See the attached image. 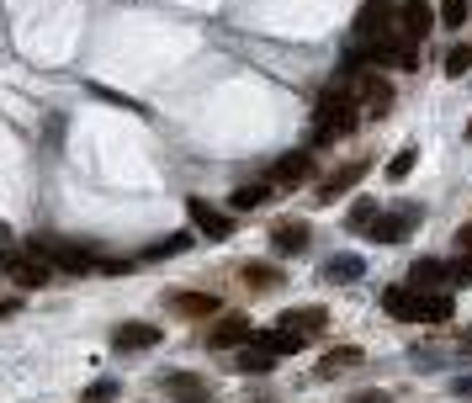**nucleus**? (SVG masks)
<instances>
[{
  "instance_id": "f257e3e1",
  "label": "nucleus",
  "mask_w": 472,
  "mask_h": 403,
  "mask_svg": "<svg viewBox=\"0 0 472 403\" xmlns=\"http://www.w3.org/2000/svg\"><path fill=\"white\" fill-rule=\"evenodd\" d=\"M27 249L48 271H64V277H95V266H101V255H106V249L75 245V239H59V234H32Z\"/></svg>"
},
{
  "instance_id": "f03ea898",
  "label": "nucleus",
  "mask_w": 472,
  "mask_h": 403,
  "mask_svg": "<svg viewBox=\"0 0 472 403\" xmlns=\"http://www.w3.org/2000/svg\"><path fill=\"white\" fill-rule=\"evenodd\" d=\"M0 271L16 281L22 292H43V287L54 281V271H48V266H43V260H37L32 249H16V245H5V249H0Z\"/></svg>"
},
{
  "instance_id": "7ed1b4c3",
  "label": "nucleus",
  "mask_w": 472,
  "mask_h": 403,
  "mask_svg": "<svg viewBox=\"0 0 472 403\" xmlns=\"http://www.w3.org/2000/svg\"><path fill=\"white\" fill-rule=\"evenodd\" d=\"M367 170H372V159L361 155V159H350V165H340V170H329L324 181H318V191H314V202L318 207H329V202H340L346 191H356L361 181H367Z\"/></svg>"
},
{
  "instance_id": "20e7f679",
  "label": "nucleus",
  "mask_w": 472,
  "mask_h": 403,
  "mask_svg": "<svg viewBox=\"0 0 472 403\" xmlns=\"http://www.w3.org/2000/svg\"><path fill=\"white\" fill-rule=\"evenodd\" d=\"M186 217H191V228H196L202 239H228V234H234V213L213 207L207 196H186Z\"/></svg>"
},
{
  "instance_id": "39448f33",
  "label": "nucleus",
  "mask_w": 472,
  "mask_h": 403,
  "mask_svg": "<svg viewBox=\"0 0 472 403\" xmlns=\"http://www.w3.org/2000/svg\"><path fill=\"white\" fill-rule=\"evenodd\" d=\"M419 217H425V207H414L409 202V207H398V213H377V223H372L367 234H372L377 245H404L414 228H419Z\"/></svg>"
},
{
  "instance_id": "423d86ee",
  "label": "nucleus",
  "mask_w": 472,
  "mask_h": 403,
  "mask_svg": "<svg viewBox=\"0 0 472 403\" xmlns=\"http://www.w3.org/2000/svg\"><path fill=\"white\" fill-rule=\"evenodd\" d=\"M430 27H436V11H430L425 0H404V5L393 11V32H398L404 43H425Z\"/></svg>"
},
{
  "instance_id": "0eeeda50",
  "label": "nucleus",
  "mask_w": 472,
  "mask_h": 403,
  "mask_svg": "<svg viewBox=\"0 0 472 403\" xmlns=\"http://www.w3.org/2000/svg\"><path fill=\"white\" fill-rule=\"evenodd\" d=\"M314 165H318V155H314V149H292L286 159H276V165H271V186H276V191L303 186V181L314 176Z\"/></svg>"
},
{
  "instance_id": "6e6552de",
  "label": "nucleus",
  "mask_w": 472,
  "mask_h": 403,
  "mask_svg": "<svg viewBox=\"0 0 472 403\" xmlns=\"http://www.w3.org/2000/svg\"><path fill=\"white\" fill-rule=\"evenodd\" d=\"M165 340V329L159 324H149V318H127V324H117L112 329V350H155V345Z\"/></svg>"
},
{
  "instance_id": "1a4fd4ad",
  "label": "nucleus",
  "mask_w": 472,
  "mask_h": 403,
  "mask_svg": "<svg viewBox=\"0 0 472 403\" xmlns=\"http://www.w3.org/2000/svg\"><path fill=\"white\" fill-rule=\"evenodd\" d=\"M271 249L276 255H308V245H314V228L303 223V217H282V223H271Z\"/></svg>"
},
{
  "instance_id": "9d476101",
  "label": "nucleus",
  "mask_w": 472,
  "mask_h": 403,
  "mask_svg": "<svg viewBox=\"0 0 472 403\" xmlns=\"http://www.w3.org/2000/svg\"><path fill=\"white\" fill-rule=\"evenodd\" d=\"M165 308L181 313V318H218L223 303L213 292H186V287H176V292H165Z\"/></svg>"
},
{
  "instance_id": "9b49d317",
  "label": "nucleus",
  "mask_w": 472,
  "mask_h": 403,
  "mask_svg": "<svg viewBox=\"0 0 472 403\" xmlns=\"http://www.w3.org/2000/svg\"><path fill=\"white\" fill-rule=\"evenodd\" d=\"M250 335H255V324L234 308V313H218V324L207 329V345H213V350H228V345H250Z\"/></svg>"
},
{
  "instance_id": "f8f14e48",
  "label": "nucleus",
  "mask_w": 472,
  "mask_h": 403,
  "mask_svg": "<svg viewBox=\"0 0 472 403\" xmlns=\"http://www.w3.org/2000/svg\"><path fill=\"white\" fill-rule=\"evenodd\" d=\"M276 329H292V335L314 340V335L329 329V308H318V303H308V308H286L282 318H276Z\"/></svg>"
},
{
  "instance_id": "ddd939ff",
  "label": "nucleus",
  "mask_w": 472,
  "mask_h": 403,
  "mask_svg": "<svg viewBox=\"0 0 472 403\" xmlns=\"http://www.w3.org/2000/svg\"><path fill=\"white\" fill-rule=\"evenodd\" d=\"M356 101H361L372 117H387V112H393V86H387L382 75H367V69H361V80H356Z\"/></svg>"
},
{
  "instance_id": "4468645a",
  "label": "nucleus",
  "mask_w": 472,
  "mask_h": 403,
  "mask_svg": "<svg viewBox=\"0 0 472 403\" xmlns=\"http://www.w3.org/2000/svg\"><path fill=\"white\" fill-rule=\"evenodd\" d=\"M382 313L419 324V318H425V292H414V287H387V292H382Z\"/></svg>"
},
{
  "instance_id": "2eb2a0df",
  "label": "nucleus",
  "mask_w": 472,
  "mask_h": 403,
  "mask_svg": "<svg viewBox=\"0 0 472 403\" xmlns=\"http://www.w3.org/2000/svg\"><path fill=\"white\" fill-rule=\"evenodd\" d=\"M382 32H393V5H387V0H367V5L356 11V37L372 43Z\"/></svg>"
},
{
  "instance_id": "dca6fc26",
  "label": "nucleus",
  "mask_w": 472,
  "mask_h": 403,
  "mask_svg": "<svg viewBox=\"0 0 472 403\" xmlns=\"http://www.w3.org/2000/svg\"><path fill=\"white\" fill-rule=\"evenodd\" d=\"M446 281H451V266L436 260V255H419V260L409 266V287H414V292H441Z\"/></svg>"
},
{
  "instance_id": "f3484780",
  "label": "nucleus",
  "mask_w": 472,
  "mask_h": 403,
  "mask_svg": "<svg viewBox=\"0 0 472 403\" xmlns=\"http://www.w3.org/2000/svg\"><path fill=\"white\" fill-rule=\"evenodd\" d=\"M250 345H255V350H266V356H297L308 340H303V335H292V329H255Z\"/></svg>"
},
{
  "instance_id": "a211bd4d",
  "label": "nucleus",
  "mask_w": 472,
  "mask_h": 403,
  "mask_svg": "<svg viewBox=\"0 0 472 403\" xmlns=\"http://www.w3.org/2000/svg\"><path fill=\"white\" fill-rule=\"evenodd\" d=\"M239 277H245V287L250 292H282V266H271V260H245L239 266Z\"/></svg>"
},
{
  "instance_id": "6ab92c4d",
  "label": "nucleus",
  "mask_w": 472,
  "mask_h": 403,
  "mask_svg": "<svg viewBox=\"0 0 472 403\" xmlns=\"http://www.w3.org/2000/svg\"><path fill=\"white\" fill-rule=\"evenodd\" d=\"M271 196H282V191L271 186V181H250V186L228 191V213H255V207H266Z\"/></svg>"
},
{
  "instance_id": "aec40b11",
  "label": "nucleus",
  "mask_w": 472,
  "mask_h": 403,
  "mask_svg": "<svg viewBox=\"0 0 472 403\" xmlns=\"http://www.w3.org/2000/svg\"><path fill=\"white\" fill-rule=\"evenodd\" d=\"M367 277V260L361 255H329L324 260V281H335V287H350V281Z\"/></svg>"
},
{
  "instance_id": "412c9836",
  "label": "nucleus",
  "mask_w": 472,
  "mask_h": 403,
  "mask_svg": "<svg viewBox=\"0 0 472 403\" xmlns=\"http://www.w3.org/2000/svg\"><path fill=\"white\" fill-rule=\"evenodd\" d=\"M159 388H165L170 398H207V393H213L202 377H191V372H165L159 377Z\"/></svg>"
},
{
  "instance_id": "4be33fe9",
  "label": "nucleus",
  "mask_w": 472,
  "mask_h": 403,
  "mask_svg": "<svg viewBox=\"0 0 472 403\" xmlns=\"http://www.w3.org/2000/svg\"><path fill=\"white\" fill-rule=\"evenodd\" d=\"M356 361H361V350H356V345H335V350H329V356L314 367V377H340V372H350Z\"/></svg>"
},
{
  "instance_id": "5701e85b",
  "label": "nucleus",
  "mask_w": 472,
  "mask_h": 403,
  "mask_svg": "<svg viewBox=\"0 0 472 403\" xmlns=\"http://www.w3.org/2000/svg\"><path fill=\"white\" fill-rule=\"evenodd\" d=\"M377 213H382L377 202H372V196H361V202H356V207L346 213V228H350V234H367V228L377 223Z\"/></svg>"
},
{
  "instance_id": "b1692460",
  "label": "nucleus",
  "mask_w": 472,
  "mask_h": 403,
  "mask_svg": "<svg viewBox=\"0 0 472 403\" xmlns=\"http://www.w3.org/2000/svg\"><path fill=\"white\" fill-rule=\"evenodd\" d=\"M234 367H239V372L245 377H266V372H276V356H266V350H245V356H234Z\"/></svg>"
},
{
  "instance_id": "393cba45",
  "label": "nucleus",
  "mask_w": 472,
  "mask_h": 403,
  "mask_svg": "<svg viewBox=\"0 0 472 403\" xmlns=\"http://www.w3.org/2000/svg\"><path fill=\"white\" fill-rule=\"evenodd\" d=\"M467 11H472V0H441L436 22H446V32H457V27H467Z\"/></svg>"
},
{
  "instance_id": "a878e982",
  "label": "nucleus",
  "mask_w": 472,
  "mask_h": 403,
  "mask_svg": "<svg viewBox=\"0 0 472 403\" xmlns=\"http://www.w3.org/2000/svg\"><path fill=\"white\" fill-rule=\"evenodd\" d=\"M191 245V234H170V239H159V245H149L138 260H170V255H181V249Z\"/></svg>"
},
{
  "instance_id": "bb28decb",
  "label": "nucleus",
  "mask_w": 472,
  "mask_h": 403,
  "mask_svg": "<svg viewBox=\"0 0 472 403\" xmlns=\"http://www.w3.org/2000/svg\"><path fill=\"white\" fill-rule=\"evenodd\" d=\"M441 69H446V80H462V75L472 69V48H446Z\"/></svg>"
},
{
  "instance_id": "cd10ccee",
  "label": "nucleus",
  "mask_w": 472,
  "mask_h": 403,
  "mask_svg": "<svg viewBox=\"0 0 472 403\" xmlns=\"http://www.w3.org/2000/svg\"><path fill=\"white\" fill-rule=\"evenodd\" d=\"M414 165H419V149H404V155H393V159H387V181H409Z\"/></svg>"
},
{
  "instance_id": "c85d7f7f",
  "label": "nucleus",
  "mask_w": 472,
  "mask_h": 403,
  "mask_svg": "<svg viewBox=\"0 0 472 403\" xmlns=\"http://www.w3.org/2000/svg\"><path fill=\"white\" fill-rule=\"evenodd\" d=\"M117 393H123V382H117V377H101V382L85 388V403H112Z\"/></svg>"
},
{
  "instance_id": "c756f323",
  "label": "nucleus",
  "mask_w": 472,
  "mask_h": 403,
  "mask_svg": "<svg viewBox=\"0 0 472 403\" xmlns=\"http://www.w3.org/2000/svg\"><path fill=\"white\" fill-rule=\"evenodd\" d=\"M451 281H457V287H472V255H457V260H451Z\"/></svg>"
},
{
  "instance_id": "7c9ffc66",
  "label": "nucleus",
  "mask_w": 472,
  "mask_h": 403,
  "mask_svg": "<svg viewBox=\"0 0 472 403\" xmlns=\"http://www.w3.org/2000/svg\"><path fill=\"white\" fill-rule=\"evenodd\" d=\"M457 249H462V255H472V223H462V228H457Z\"/></svg>"
},
{
  "instance_id": "2f4dec72",
  "label": "nucleus",
  "mask_w": 472,
  "mask_h": 403,
  "mask_svg": "<svg viewBox=\"0 0 472 403\" xmlns=\"http://www.w3.org/2000/svg\"><path fill=\"white\" fill-rule=\"evenodd\" d=\"M451 393H457V398H472V377H457V382H451Z\"/></svg>"
},
{
  "instance_id": "473e14b6",
  "label": "nucleus",
  "mask_w": 472,
  "mask_h": 403,
  "mask_svg": "<svg viewBox=\"0 0 472 403\" xmlns=\"http://www.w3.org/2000/svg\"><path fill=\"white\" fill-rule=\"evenodd\" d=\"M16 313H22V297H5L0 303V318H16Z\"/></svg>"
},
{
  "instance_id": "72a5a7b5",
  "label": "nucleus",
  "mask_w": 472,
  "mask_h": 403,
  "mask_svg": "<svg viewBox=\"0 0 472 403\" xmlns=\"http://www.w3.org/2000/svg\"><path fill=\"white\" fill-rule=\"evenodd\" d=\"M350 403H387V393H356Z\"/></svg>"
},
{
  "instance_id": "f704fd0d",
  "label": "nucleus",
  "mask_w": 472,
  "mask_h": 403,
  "mask_svg": "<svg viewBox=\"0 0 472 403\" xmlns=\"http://www.w3.org/2000/svg\"><path fill=\"white\" fill-rule=\"evenodd\" d=\"M176 403H213V393H207V398H176Z\"/></svg>"
},
{
  "instance_id": "c9c22d12",
  "label": "nucleus",
  "mask_w": 472,
  "mask_h": 403,
  "mask_svg": "<svg viewBox=\"0 0 472 403\" xmlns=\"http://www.w3.org/2000/svg\"><path fill=\"white\" fill-rule=\"evenodd\" d=\"M467 144H472V117H467Z\"/></svg>"
},
{
  "instance_id": "e433bc0d",
  "label": "nucleus",
  "mask_w": 472,
  "mask_h": 403,
  "mask_svg": "<svg viewBox=\"0 0 472 403\" xmlns=\"http://www.w3.org/2000/svg\"><path fill=\"white\" fill-rule=\"evenodd\" d=\"M0 245H5V223H0Z\"/></svg>"
}]
</instances>
